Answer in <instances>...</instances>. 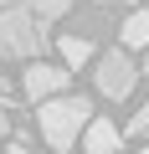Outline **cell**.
I'll use <instances>...</instances> for the list:
<instances>
[{"label": "cell", "instance_id": "cell-1", "mask_svg": "<svg viewBox=\"0 0 149 154\" xmlns=\"http://www.w3.org/2000/svg\"><path fill=\"white\" fill-rule=\"evenodd\" d=\"M88 118H93V103L77 98V93H51V98L36 103V123H41V139L51 149H72L82 139Z\"/></svg>", "mask_w": 149, "mask_h": 154}, {"label": "cell", "instance_id": "cell-2", "mask_svg": "<svg viewBox=\"0 0 149 154\" xmlns=\"http://www.w3.org/2000/svg\"><path fill=\"white\" fill-rule=\"evenodd\" d=\"M46 51V26L31 5H5L0 11V57H11V62H31Z\"/></svg>", "mask_w": 149, "mask_h": 154}, {"label": "cell", "instance_id": "cell-3", "mask_svg": "<svg viewBox=\"0 0 149 154\" xmlns=\"http://www.w3.org/2000/svg\"><path fill=\"white\" fill-rule=\"evenodd\" d=\"M98 93L103 98H113V103H123L129 93H134V82H139V67H134V57H129V46H113V51H103L98 57Z\"/></svg>", "mask_w": 149, "mask_h": 154}, {"label": "cell", "instance_id": "cell-4", "mask_svg": "<svg viewBox=\"0 0 149 154\" xmlns=\"http://www.w3.org/2000/svg\"><path fill=\"white\" fill-rule=\"evenodd\" d=\"M67 82H72V67H51V62H41V57H31V67L21 72V93H26L31 103H41V98H51V93H67Z\"/></svg>", "mask_w": 149, "mask_h": 154}, {"label": "cell", "instance_id": "cell-5", "mask_svg": "<svg viewBox=\"0 0 149 154\" xmlns=\"http://www.w3.org/2000/svg\"><path fill=\"white\" fill-rule=\"evenodd\" d=\"M118 139H123V134H118V128H113V123H108V118H98V113H93V118H88V128H82V139H77V144H82V149H88V154H108V149H118Z\"/></svg>", "mask_w": 149, "mask_h": 154}, {"label": "cell", "instance_id": "cell-6", "mask_svg": "<svg viewBox=\"0 0 149 154\" xmlns=\"http://www.w3.org/2000/svg\"><path fill=\"white\" fill-rule=\"evenodd\" d=\"M118 41H123L129 51H139V46H149V11H129V21L118 26Z\"/></svg>", "mask_w": 149, "mask_h": 154}, {"label": "cell", "instance_id": "cell-7", "mask_svg": "<svg viewBox=\"0 0 149 154\" xmlns=\"http://www.w3.org/2000/svg\"><path fill=\"white\" fill-rule=\"evenodd\" d=\"M57 51H62V62H67L72 72L93 62V41H88V36H62V41H57Z\"/></svg>", "mask_w": 149, "mask_h": 154}, {"label": "cell", "instance_id": "cell-8", "mask_svg": "<svg viewBox=\"0 0 149 154\" xmlns=\"http://www.w3.org/2000/svg\"><path fill=\"white\" fill-rule=\"evenodd\" d=\"M26 5H31L41 21H57V16H67V11H72V0H26Z\"/></svg>", "mask_w": 149, "mask_h": 154}, {"label": "cell", "instance_id": "cell-9", "mask_svg": "<svg viewBox=\"0 0 149 154\" xmlns=\"http://www.w3.org/2000/svg\"><path fill=\"white\" fill-rule=\"evenodd\" d=\"M144 134H149V103H144V108L134 113V123H129V139H144Z\"/></svg>", "mask_w": 149, "mask_h": 154}, {"label": "cell", "instance_id": "cell-10", "mask_svg": "<svg viewBox=\"0 0 149 154\" xmlns=\"http://www.w3.org/2000/svg\"><path fill=\"white\" fill-rule=\"evenodd\" d=\"M5 134H11V108L0 103V139H5Z\"/></svg>", "mask_w": 149, "mask_h": 154}, {"label": "cell", "instance_id": "cell-11", "mask_svg": "<svg viewBox=\"0 0 149 154\" xmlns=\"http://www.w3.org/2000/svg\"><path fill=\"white\" fill-rule=\"evenodd\" d=\"M123 5H134V0H123Z\"/></svg>", "mask_w": 149, "mask_h": 154}]
</instances>
